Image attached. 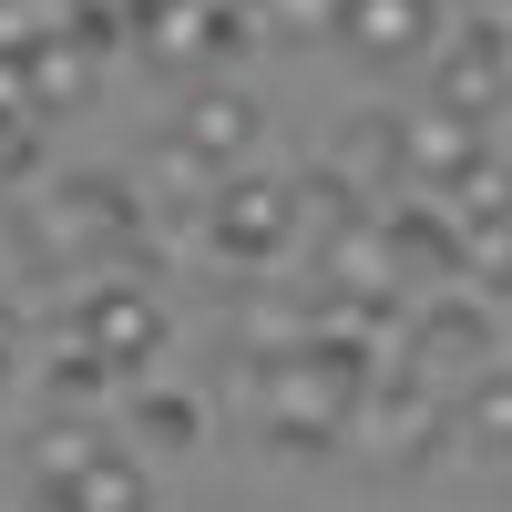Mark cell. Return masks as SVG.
I'll return each mask as SVG.
<instances>
[{
	"label": "cell",
	"mask_w": 512,
	"mask_h": 512,
	"mask_svg": "<svg viewBox=\"0 0 512 512\" xmlns=\"http://www.w3.org/2000/svg\"><path fill=\"white\" fill-rule=\"evenodd\" d=\"M134 226H144V205L123 175H62L52 195L31 205V236H41V267L52 277H113V267H134Z\"/></svg>",
	"instance_id": "1"
},
{
	"label": "cell",
	"mask_w": 512,
	"mask_h": 512,
	"mask_svg": "<svg viewBox=\"0 0 512 512\" xmlns=\"http://www.w3.org/2000/svg\"><path fill=\"white\" fill-rule=\"evenodd\" d=\"M349 431H369L379 472H420V461L441 451V431H451V400H441V379H431V369H369V390H359V420H349Z\"/></svg>",
	"instance_id": "2"
},
{
	"label": "cell",
	"mask_w": 512,
	"mask_h": 512,
	"mask_svg": "<svg viewBox=\"0 0 512 512\" xmlns=\"http://www.w3.org/2000/svg\"><path fill=\"white\" fill-rule=\"evenodd\" d=\"M431 103L472 113L482 134H492V113L512 103V21H502V11H472L461 31L431 41Z\"/></svg>",
	"instance_id": "3"
},
{
	"label": "cell",
	"mask_w": 512,
	"mask_h": 512,
	"mask_svg": "<svg viewBox=\"0 0 512 512\" xmlns=\"http://www.w3.org/2000/svg\"><path fill=\"white\" fill-rule=\"evenodd\" d=\"M205 236H216V256L226 267H267V256L297 236V185H277V175H216V195H205Z\"/></svg>",
	"instance_id": "4"
},
{
	"label": "cell",
	"mask_w": 512,
	"mask_h": 512,
	"mask_svg": "<svg viewBox=\"0 0 512 512\" xmlns=\"http://www.w3.org/2000/svg\"><path fill=\"white\" fill-rule=\"evenodd\" d=\"M72 328L93 338L113 369H154V359H164V297H154V287H134L123 267H113V277H82Z\"/></svg>",
	"instance_id": "5"
},
{
	"label": "cell",
	"mask_w": 512,
	"mask_h": 512,
	"mask_svg": "<svg viewBox=\"0 0 512 512\" xmlns=\"http://www.w3.org/2000/svg\"><path fill=\"white\" fill-rule=\"evenodd\" d=\"M144 62L154 72H185V82H205L236 41H246V21H236V0H154L144 11Z\"/></svg>",
	"instance_id": "6"
},
{
	"label": "cell",
	"mask_w": 512,
	"mask_h": 512,
	"mask_svg": "<svg viewBox=\"0 0 512 512\" xmlns=\"http://www.w3.org/2000/svg\"><path fill=\"white\" fill-rule=\"evenodd\" d=\"M492 359V308L472 287H441V297H420L410 308V369H431V379H472Z\"/></svg>",
	"instance_id": "7"
},
{
	"label": "cell",
	"mask_w": 512,
	"mask_h": 512,
	"mask_svg": "<svg viewBox=\"0 0 512 512\" xmlns=\"http://www.w3.org/2000/svg\"><path fill=\"white\" fill-rule=\"evenodd\" d=\"M390 134H400V195H410V185L451 195V185L482 164V123L451 113V103H431V113H390Z\"/></svg>",
	"instance_id": "8"
},
{
	"label": "cell",
	"mask_w": 512,
	"mask_h": 512,
	"mask_svg": "<svg viewBox=\"0 0 512 512\" xmlns=\"http://www.w3.org/2000/svg\"><path fill=\"white\" fill-rule=\"evenodd\" d=\"M256 134H267V113H256V93H236V82H185V113H175V144H195L216 175H236V164L256 154Z\"/></svg>",
	"instance_id": "9"
},
{
	"label": "cell",
	"mask_w": 512,
	"mask_h": 512,
	"mask_svg": "<svg viewBox=\"0 0 512 512\" xmlns=\"http://www.w3.org/2000/svg\"><path fill=\"white\" fill-rule=\"evenodd\" d=\"M338 41H349L359 62H431V41H441V0H349L338 11Z\"/></svg>",
	"instance_id": "10"
},
{
	"label": "cell",
	"mask_w": 512,
	"mask_h": 512,
	"mask_svg": "<svg viewBox=\"0 0 512 512\" xmlns=\"http://www.w3.org/2000/svg\"><path fill=\"white\" fill-rule=\"evenodd\" d=\"M451 441L482 451V461H512V369H502V359H482L472 379H461V400H451Z\"/></svg>",
	"instance_id": "11"
},
{
	"label": "cell",
	"mask_w": 512,
	"mask_h": 512,
	"mask_svg": "<svg viewBox=\"0 0 512 512\" xmlns=\"http://www.w3.org/2000/svg\"><path fill=\"white\" fill-rule=\"evenodd\" d=\"M52 502H62V512H144V502H154V472H144L134 451H113V441H103V451L82 461V472H72Z\"/></svg>",
	"instance_id": "12"
},
{
	"label": "cell",
	"mask_w": 512,
	"mask_h": 512,
	"mask_svg": "<svg viewBox=\"0 0 512 512\" xmlns=\"http://www.w3.org/2000/svg\"><path fill=\"white\" fill-rule=\"evenodd\" d=\"M21 82H31V113L82 103V93H93V41H82V31H41L21 52Z\"/></svg>",
	"instance_id": "13"
},
{
	"label": "cell",
	"mask_w": 512,
	"mask_h": 512,
	"mask_svg": "<svg viewBox=\"0 0 512 512\" xmlns=\"http://www.w3.org/2000/svg\"><path fill=\"white\" fill-rule=\"evenodd\" d=\"M93 451H103V431H93V420H82V410H52V420L31 431V492L52 502V492L82 472V461H93Z\"/></svg>",
	"instance_id": "14"
},
{
	"label": "cell",
	"mask_w": 512,
	"mask_h": 512,
	"mask_svg": "<svg viewBox=\"0 0 512 512\" xmlns=\"http://www.w3.org/2000/svg\"><path fill=\"white\" fill-rule=\"evenodd\" d=\"M113 379H123V369H113V359L93 349V338H82V328H72V338H62V349H52V369H41V390H52V410H93V400L113 390Z\"/></svg>",
	"instance_id": "15"
},
{
	"label": "cell",
	"mask_w": 512,
	"mask_h": 512,
	"mask_svg": "<svg viewBox=\"0 0 512 512\" xmlns=\"http://www.w3.org/2000/svg\"><path fill=\"white\" fill-rule=\"evenodd\" d=\"M134 441L144 451H195L205 441V400L195 390H134Z\"/></svg>",
	"instance_id": "16"
},
{
	"label": "cell",
	"mask_w": 512,
	"mask_h": 512,
	"mask_svg": "<svg viewBox=\"0 0 512 512\" xmlns=\"http://www.w3.org/2000/svg\"><path fill=\"white\" fill-rule=\"evenodd\" d=\"M236 338H246V359H277L308 338V308H287V297H246L236 308Z\"/></svg>",
	"instance_id": "17"
},
{
	"label": "cell",
	"mask_w": 512,
	"mask_h": 512,
	"mask_svg": "<svg viewBox=\"0 0 512 512\" xmlns=\"http://www.w3.org/2000/svg\"><path fill=\"white\" fill-rule=\"evenodd\" d=\"M338 11H349V0H256V31H277V41H328Z\"/></svg>",
	"instance_id": "18"
},
{
	"label": "cell",
	"mask_w": 512,
	"mask_h": 512,
	"mask_svg": "<svg viewBox=\"0 0 512 512\" xmlns=\"http://www.w3.org/2000/svg\"><path fill=\"white\" fill-rule=\"evenodd\" d=\"M41 236H31V205H0V287H41Z\"/></svg>",
	"instance_id": "19"
},
{
	"label": "cell",
	"mask_w": 512,
	"mask_h": 512,
	"mask_svg": "<svg viewBox=\"0 0 512 512\" xmlns=\"http://www.w3.org/2000/svg\"><path fill=\"white\" fill-rule=\"evenodd\" d=\"M41 164V113L31 103H0V185H21Z\"/></svg>",
	"instance_id": "20"
},
{
	"label": "cell",
	"mask_w": 512,
	"mask_h": 512,
	"mask_svg": "<svg viewBox=\"0 0 512 512\" xmlns=\"http://www.w3.org/2000/svg\"><path fill=\"white\" fill-rule=\"evenodd\" d=\"M21 369V318H11V297H0V379Z\"/></svg>",
	"instance_id": "21"
}]
</instances>
